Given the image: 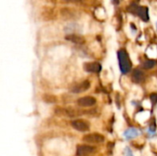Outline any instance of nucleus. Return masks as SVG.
<instances>
[{
	"mask_svg": "<svg viewBox=\"0 0 157 156\" xmlns=\"http://www.w3.org/2000/svg\"><path fill=\"white\" fill-rule=\"evenodd\" d=\"M118 59L120 63V69L122 74H128L132 70V62L129 54L125 50H120L118 51Z\"/></svg>",
	"mask_w": 157,
	"mask_h": 156,
	"instance_id": "obj_1",
	"label": "nucleus"
},
{
	"mask_svg": "<svg viewBox=\"0 0 157 156\" xmlns=\"http://www.w3.org/2000/svg\"><path fill=\"white\" fill-rule=\"evenodd\" d=\"M128 11L135 16L140 17L144 21H149L148 8L145 6H141L135 3H132L128 7Z\"/></svg>",
	"mask_w": 157,
	"mask_h": 156,
	"instance_id": "obj_2",
	"label": "nucleus"
},
{
	"mask_svg": "<svg viewBox=\"0 0 157 156\" xmlns=\"http://www.w3.org/2000/svg\"><path fill=\"white\" fill-rule=\"evenodd\" d=\"M90 87V81L88 80H85L79 83H75L74 85H72L69 88L70 92L75 93V94H80L83 92H86L88 88Z\"/></svg>",
	"mask_w": 157,
	"mask_h": 156,
	"instance_id": "obj_3",
	"label": "nucleus"
},
{
	"mask_svg": "<svg viewBox=\"0 0 157 156\" xmlns=\"http://www.w3.org/2000/svg\"><path fill=\"white\" fill-rule=\"evenodd\" d=\"M105 140L104 136L99 134V133H90V134H86L83 137V141L85 143H90V144H98L103 143Z\"/></svg>",
	"mask_w": 157,
	"mask_h": 156,
	"instance_id": "obj_4",
	"label": "nucleus"
},
{
	"mask_svg": "<svg viewBox=\"0 0 157 156\" xmlns=\"http://www.w3.org/2000/svg\"><path fill=\"white\" fill-rule=\"evenodd\" d=\"M71 125L75 130L78 131H82V132L87 131L90 129L89 122L84 120H75L71 122Z\"/></svg>",
	"mask_w": 157,
	"mask_h": 156,
	"instance_id": "obj_5",
	"label": "nucleus"
},
{
	"mask_svg": "<svg viewBox=\"0 0 157 156\" xmlns=\"http://www.w3.org/2000/svg\"><path fill=\"white\" fill-rule=\"evenodd\" d=\"M95 152V147L90 146V145H79L77 146L76 150V156H86L91 154L92 153Z\"/></svg>",
	"mask_w": 157,
	"mask_h": 156,
	"instance_id": "obj_6",
	"label": "nucleus"
},
{
	"mask_svg": "<svg viewBox=\"0 0 157 156\" xmlns=\"http://www.w3.org/2000/svg\"><path fill=\"white\" fill-rule=\"evenodd\" d=\"M96 102H97L96 98H94L93 97H90V96H86V97H80L77 100V104L80 107H83V108L92 107V106H94L96 104Z\"/></svg>",
	"mask_w": 157,
	"mask_h": 156,
	"instance_id": "obj_7",
	"label": "nucleus"
},
{
	"mask_svg": "<svg viewBox=\"0 0 157 156\" xmlns=\"http://www.w3.org/2000/svg\"><path fill=\"white\" fill-rule=\"evenodd\" d=\"M84 69L88 73H99L101 71V64L97 62L86 63L84 64Z\"/></svg>",
	"mask_w": 157,
	"mask_h": 156,
	"instance_id": "obj_8",
	"label": "nucleus"
},
{
	"mask_svg": "<svg viewBox=\"0 0 157 156\" xmlns=\"http://www.w3.org/2000/svg\"><path fill=\"white\" fill-rule=\"evenodd\" d=\"M132 82H134L136 84H142L145 81V74L142 70L135 69L132 72Z\"/></svg>",
	"mask_w": 157,
	"mask_h": 156,
	"instance_id": "obj_9",
	"label": "nucleus"
},
{
	"mask_svg": "<svg viewBox=\"0 0 157 156\" xmlns=\"http://www.w3.org/2000/svg\"><path fill=\"white\" fill-rule=\"evenodd\" d=\"M61 16L65 19H73L76 17L77 12L71 8H62L61 9Z\"/></svg>",
	"mask_w": 157,
	"mask_h": 156,
	"instance_id": "obj_10",
	"label": "nucleus"
},
{
	"mask_svg": "<svg viewBox=\"0 0 157 156\" xmlns=\"http://www.w3.org/2000/svg\"><path fill=\"white\" fill-rule=\"evenodd\" d=\"M66 40L74 42V43H76V44H83L85 43V39L81 36H78L76 34H70V35H67L65 37Z\"/></svg>",
	"mask_w": 157,
	"mask_h": 156,
	"instance_id": "obj_11",
	"label": "nucleus"
},
{
	"mask_svg": "<svg viewBox=\"0 0 157 156\" xmlns=\"http://www.w3.org/2000/svg\"><path fill=\"white\" fill-rule=\"evenodd\" d=\"M139 135V132L136 129H129L127 130L125 132H124V136L127 138V139H133L135 137H137Z\"/></svg>",
	"mask_w": 157,
	"mask_h": 156,
	"instance_id": "obj_12",
	"label": "nucleus"
},
{
	"mask_svg": "<svg viewBox=\"0 0 157 156\" xmlns=\"http://www.w3.org/2000/svg\"><path fill=\"white\" fill-rule=\"evenodd\" d=\"M155 65V62L154 60H146V61L144 62L143 64H142V66H143L144 69H147V70L154 68Z\"/></svg>",
	"mask_w": 157,
	"mask_h": 156,
	"instance_id": "obj_13",
	"label": "nucleus"
},
{
	"mask_svg": "<svg viewBox=\"0 0 157 156\" xmlns=\"http://www.w3.org/2000/svg\"><path fill=\"white\" fill-rule=\"evenodd\" d=\"M42 98H43V100H44L46 103H49V104L55 103V102L57 101V99H56V97H54V96H52V95H44Z\"/></svg>",
	"mask_w": 157,
	"mask_h": 156,
	"instance_id": "obj_14",
	"label": "nucleus"
},
{
	"mask_svg": "<svg viewBox=\"0 0 157 156\" xmlns=\"http://www.w3.org/2000/svg\"><path fill=\"white\" fill-rule=\"evenodd\" d=\"M151 99H152V102H153V104H155L157 101V95L156 94H153L152 96H151Z\"/></svg>",
	"mask_w": 157,
	"mask_h": 156,
	"instance_id": "obj_15",
	"label": "nucleus"
},
{
	"mask_svg": "<svg viewBox=\"0 0 157 156\" xmlns=\"http://www.w3.org/2000/svg\"><path fill=\"white\" fill-rule=\"evenodd\" d=\"M64 2H69V3H78L81 2L82 0H63Z\"/></svg>",
	"mask_w": 157,
	"mask_h": 156,
	"instance_id": "obj_16",
	"label": "nucleus"
},
{
	"mask_svg": "<svg viewBox=\"0 0 157 156\" xmlns=\"http://www.w3.org/2000/svg\"><path fill=\"white\" fill-rule=\"evenodd\" d=\"M112 2H113L115 5H119V3H120V0H112Z\"/></svg>",
	"mask_w": 157,
	"mask_h": 156,
	"instance_id": "obj_17",
	"label": "nucleus"
}]
</instances>
